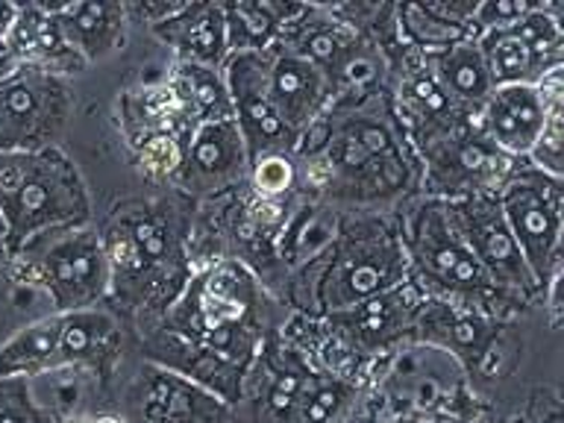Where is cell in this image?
Listing matches in <instances>:
<instances>
[{
	"label": "cell",
	"mask_w": 564,
	"mask_h": 423,
	"mask_svg": "<svg viewBox=\"0 0 564 423\" xmlns=\"http://www.w3.org/2000/svg\"><path fill=\"white\" fill-rule=\"evenodd\" d=\"M112 291L139 315L165 312L192 276L185 256V229L171 203H127L104 224Z\"/></svg>",
	"instance_id": "obj_3"
},
{
	"label": "cell",
	"mask_w": 564,
	"mask_h": 423,
	"mask_svg": "<svg viewBox=\"0 0 564 423\" xmlns=\"http://www.w3.org/2000/svg\"><path fill=\"white\" fill-rule=\"evenodd\" d=\"M356 394H359L356 382L333 377L317 365L300 394L291 423H341Z\"/></svg>",
	"instance_id": "obj_29"
},
{
	"label": "cell",
	"mask_w": 564,
	"mask_h": 423,
	"mask_svg": "<svg viewBox=\"0 0 564 423\" xmlns=\"http://www.w3.org/2000/svg\"><path fill=\"white\" fill-rule=\"evenodd\" d=\"M482 53L485 68L491 74L494 88L497 86H538L541 79L550 74L544 62L538 59L535 53L529 51L527 44L520 42L518 35L506 30H491V33L474 35Z\"/></svg>",
	"instance_id": "obj_27"
},
{
	"label": "cell",
	"mask_w": 564,
	"mask_h": 423,
	"mask_svg": "<svg viewBox=\"0 0 564 423\" xmlns=\"http://www.w3.org/2000/svg\"><path fill=\"white\" fill-rule=\"evenodd\" d=\"M423 294L405 280L377 297L361 300L356 306L324 317V333L352 352L359 361L377 359L394 341L409 333L421 306Z\"/></svg>",
	"instance_id": "obj_14"
},
{
	"label": "cell",
	"mask_w": 564,
	"mask_h": 423,
	"mask_svg": "<svg viewBox=\"0 0 564 423\" xmlns=\"http://www.w3.org/2000/svg\"><path fill=\"white\" fill-rule=\"evenodd\" d=\"M9 264L15 285L42 291L53 315L104 306L112 291L109 259L91 224L51 229L21 247Z\"/></svg>",
	"instance_id": "obj_7"
},
{
	"label": "cell",
	"mask_w": 564,
	"mask_h": 423,
	"mask_svg": "<svg viewBox=\"0 0 564 423\" xmlns=\"http://www.w3.org/2000/svg\"><path fill=\"white\" fill-rule=\"evenodd\" d=\"M312 315H335L409 280L400 232L379 215L338 220V232L324 253L308 262Z\"/></svg>",
	"instance_id": "obj_4"
},
{
	"label": "cell",
	"mask_w": 564,
	"mask_h": 423,
	"mask_svg": "<svg viewBox=\"0 0 564 423\" xmlns=\"http://www.w3.org/2000/svg\"><path fill=\"white\" fill-rule=\"evenodd\" d=\"M159 42L176 53V59L203 68H224L229 56L227 24L220 3H183L162 24L150 26Z\"/></svg>",
	"instance_id": "obj_19"
},
{
	"label": "cell",
	"mask_w": 564,
	"mask_h": 423,
	"mask_svg": "<svg viewBox=\"0 0 564 423\" xmlns=\"http://www.w3.org/2000/svg\"><path fill=\"white\" fill-rule=\"evenodd\" d=\"M247 174H250V159L236 121L197 123L185 141L176 185L185 194L215 197L247 183Z\"/></svg>",
	"instance_id": "obj_15"
},
{
	"label": "cell",
	"mask_w": 564,
	"mask_h": 423,
	"mask_svg": "<svg viewBox=\"0 0 564 423\" xmlns=\"http://www.w3.org/2000/svg\"><path fill=\"white\" fill-rule=\"evenodd\" d=\"M224 79H227L232 118L245 139L250 165L276 153L294 156L297 139L285 127L271 100L264 53H229L224 62Z\"/></svg>",
	"instance_id": "obj_12"
},
{
	"label": "cell",
	"mask_w": 564,
	"mask_h": 423,
	"mask_svg": "<svg viewBox=\"0 0 564 423\" xmlns=\"http://www.w3.org/2000/svg\"><path fill=\"white\" fill-rule=\"evenodd\" d=\"M167 86L174 88L176 100L183 104L194 127L212 121H236L224 68H203V65L176 62L174 77L167 79Z\"/></svg>",
	"instance_id": "obj_25"
},
{
	"label": "cell",
	"mask_w": 564,
	"mask_h": 423,
	"mask_svg": "<svg viewBox=\"0 0 564 423\" xmlns=\"http://www.w3.org/2000/svg\"><path fill=\"white\" fill-rule=\"evenodd\" d=\"M453 227L467 245V250L482 264L488 280L497 285L502 297H509L514 306H523L535 297L541 285L529 271L527 259L520 253L518 241L511 236L509 224L502 218L500 200L494 192L470 194L458 200H444ZM544 294V291H541Z\"/></svg>",
	"instance_id": "obj_11"
},
{
	"label": "cell",
	"mask_w": 564,
	"mask_h": 423,
	"mask_svg": "<svg viewBox=\"0 0 564 423\" xmlns=\"http://www.w3.org/2000/svg\"><path fill=\"white\" fill-rule=\"evenodd\" d=\"M303 3H220L229 53H264Z\"/></svg>",
	"instance_id": "obj_24"
},
{
	"label": "cell",
	"mask_w": 564,
	"mask_h": 423,
	"mask_svg": "<svg viewBox=\"0 0 564 423\" xmlns=\"http://www.w3.org/2000/svg\"><path fill=\"white\" fill-rule=\"evenodd\" d=\"M12 253H9V232H7V224H3V215H0V268L9 264Z\"/></svg>",
	"instance_id": "obj_38"
},
{
	"label": "cell",
	"mask_w": 564,
	"mask_h": 423,
	"mask_svg": "<svg viewBox=\"0 0 564 423\" xmlns=\"http://www.w3.org/2000/svg\"><path fill=\"white\" fill-rule=\"evenodd\" d=\"M0 215L15 256L51 229L91 224V200L77 165L59 148L0 153Z\"/></svg>",
	"instance_id": "obj_6"
},
{
	"label": "cell",
	"mask_w": 564,
	"mask_h": 423,
	"mask_svg": "<svg viewBox=\"0 0 564 423\" xmlns=\"http://www.w3.org/2000/svg\"><path fill=\"white\" fill-rule=\"evenodd\" d=\"M423 62L462 112H482L485 100L494 91V79L485 68L476 39H465L447 51L430 53L423 56Z\"/></svg>",
	"instance_id": "obj_23"
},
{
	"label": "cell",
	"mask_w": 564,
	"mask_h": 423,
	"mask_svg": "<svg viewBox=\"0 0 564 423\" xmlns=\"http://www.w3.org/2000/svg\"><path fill=\"white\" fill-rule=\"evenodd\" d=\"M123 341L121 317L112 308L95 306L59 315L56 368H106L118 359Z\"/></svg>",
	"instance_id": "obj_20"
},
{
	"label": "cell",
	"mask_w": 564,
	"mask_h": 423,
	"mask_svg": "<svg viewBox=\"0 0 564 423\" xmlns=\"http://www.w3.org/2000/svg\"><path fill=\"white\" fill-rule=\"evenodd\" d=\"M74 112L68 79L18 65L0 77V153H39L62 141Z\"/></svg>",
	"instance_id": "obj_10"
},
{
	"label": "cell",
	"mask_w": 564,
	"mask_h": 423,
	"mask_svg": "<svg viewBox=\"0 0 564 423\" xmlns=\"http://www.w3.org/2000/svg\"><path fill=\"white\" fill-rule=\"evenodd\" d=\"M294 180H297V162L289 153L259 159L247 174V183L259 200H282L294 188Z\"/></svg>",
	"instance_id": "obj_33"
},
{
	"label": "cell",
	"mask_w": 564,
	"mask_h": 423,
	"mask_svg": "<svg viewBox=\"0 0 564 423\" xmlns=\"http://www.w3.org/2000/svg\"><path fill=\"white\" fill-rule=\"evenodd\" d=\"M562 176H550L520 159L497 188L502 218L541 291L562 276L564 229Z\"/></svg>",
	"instance_id": "obj_8"
},
{
	"label": "cell",
	"mask_w": 564,
	"mask_h": 423,
	"mask_svg": "<svg viewBox=\"0 0 564 423\" xmlns=\"http://www.w3.org/2000/svg\"><path fill=\"white\" fill-rule=\"evenodd\" d=\"M529 7L527 0H485L476 3L474 15H470V33H491V30H506L514 21L527 15Z\"/></svg>",
	"instance_id": "obj_35"
},
{
	"label": "cell",
	"mask_w": 564,
	"mask_h": 423,
	"mask_svg": "<svg viewBox=\"0 0 564 423\" xmlns=\"http://www.w3.org/2000/svg\"><path fill=\"white\" fill-rule=\"evenodd\" d=\"M264 59H268V88L273 106L300 141V135L321 121L326 109L335 104L333 83L326 79L324 70L280 47L264 51Z\"/></svg>",
	"instance_id": "obj_16"
},
{
	"label": "cell",
	"mask_w": 564,
	"mask_h": 423,
	"mask_svg": "<svg viewBox=\"0 0 564 423\" xmlns=\"http://www.w3.org/2000/svg\"><path fill=\"white\" fill-rule=\"evenodd\" d=\"M294 153L306 159L324 176L326 188L347 203H382L403 194L421 174V162L394 104L379 91L359 97L356 104H333L317 123H312Z\"/></svg>",
	"instance_id": "obj_2"
},
{
	"label": "cell",
	"mask_w": 564,
	"mask_h": 423,
	"mask_svg": "<svg viewBox=\"0 0 564 423\" xmlns=\"http://www.w3.org/2000/svg\"><path fill=\"white\" fill-rule=\"evenodd\" d=\"M421 162V176L426 197L458 200L470 194L494 192L511 174L520 159L506 156L482 130L479 112L462 115L438 139L426 141L414 150Z\"/></svg>",
	"instance_id": "obj_9"
},
{
	"label": "cell",
	"mask_w": 564,
	"mask_h": 423,
	"mask_svg": "<svg viewBox=\"0 0 564 423\" xmlns=\"http://www.w3.org/2000/svg\"><path fill=\"white\" fill-rule=\"evenodd\" d=\"M56 341H59V315L39 317L21 326L0 344V379L3 377H42L56 365Z\"/></svg>",
	"instance_id": "obj_26"
},
{
	"label": "cell",
	"mask_w": 564,
	"mask_h": 423,
	"mask_svg": "<svg viewBox=\"0 0 564 423\" xmlns=\"http://www.w3.org/2000/svg\"><path fill=\"white\" fill-rule=\"evenodd\" d=\"M12 68H18L15 62L9 59V53H7V47H3V51H0V77H7L9 70Z\"/></svg>",
	"instance_id": "obj_39"
},
{
	"label": "cell",
	"mask_w": 564,
	"mask_h": 423,
	"mask_svg": "<svg viewBox=\"0 0 564 423\" xmlns=\"http://www.w3.org/2000/svg\"><path fill=\"white\" fill-rule=\"evenodd\" d=\"M42 423H44V421H42Z\"/></svg>",
	"instance_id": "obj_41"
},
{
	"label": "cell",
	"mask_w": 564,
	"mask_h": 423,
	"mask_svg": "<svg viewBox=\"0 0 564 423\" xmlns=\"http://www.w3.org/2000/svg\"><path fill=\"white\" fill-rule=\"evenodd\" d=\"M91 423H123L121 417H112V414H104V417H97V421H91Z\"/></svg>",
	"instance_id": "obj_40"
},
{
	"label": "cell",
	"mask_w": 564,
	"mask_h": 423,
	"mask_svg": "<svg viewBox=\"0 0 564 423\" xmlns=\"http://www.w3.org/2000/svg\"><path fill=\"white\" fill-rule=\"evenodd\" d=\"M47 9L86 65L109 59L127 44L130 18L123 3H47Z\"/></svg>",
	"instance_id": "obj_21"
},
{
	"label": "cell",
	"mask_w": 564,
	"mask_h": 423,
	"mask_svg": "<svg viewBox=\"0 0 564 423\" xmlns=\"http://www.w3.org/2000/svg\"><path fill=\"white\" fill-rule=\"evenodd\" d=\"M538 88L546 97V121L538 135L535 148L523 162L550 176L564 174V91H562V68L550 70Z\"/></svg>",
	"instance_id": "obj_30"
},
{
	"label": "cell",
	"mask_w": 564,
	"mask_h": 423,
	"mask_svg": "<svg viewBox=\"0 0 564 423\" xmlns=\"http://www.w3.org/2000/svg\"><path fill=\"white\" fill-rule=\"evenodd\" d=\"M546 68H562L564 65V30H562V7L558 3H532L520 21L509 26Z\"/></svg>",
	"instance_id": "obj_31"
},
{
	"label": "cell",
	"mask_w": 564,
	"mask_h": 423,
	"mask_svg": "<svg viewBox=\"0 0 564 423\" xmlns=\"http://www.w3.org/2000/svg\"><path fill=\"white\" fill-rule=\"evenodd\" d=\"M412 329H421L426 341L441 344L456 359L479 361L497 335V321L491 315L474 312V308L449 303V300L432 297L430 303L421 300Z\"/></svg>",
	"instance_id": "obj_22"
},
{
	"label": "cell",
	"mask_w": 564,
	"mask_h": 423,
	"mask_svg": "<svg viewBox=\"0 0 564 423\" xmlns=\"http://www.w3.org/2000/svg\"><path fill=\"white\" fill-rule=\"evenodd\" d=\"M388 423H453L449 417H423V414H403V417H391Z\"/></svg>",
	"instance_id": "obj_37"
},
{
	"label": "cell",
	"mask_w": 564,
	"mask_h": 423,
	"mask_svg": "<svg viewBox=\"0 0 564 423\" xmlns=\"http://www.w3.org/2000/svg\"><path fill=\"white\" fill-rule=\"evenodd\" d=\"M271 329L268 291L241 259L192 268L148 338V361L183 373L232 409L250 361Z\"/></svg>",
	"instance_id": "obj_1"
},
{
	"label": "cell",
	"mask_w": 564,
	"mask_h": 423,
	"mask_svg": "<svg viewBox=\"0 0 564 423\" xmlns=\"http://www.w3.org/2000/svg\"><path fill=\"white\" fill-rule=\"evenodd\" d=\"M123 423H229V409L218 394L183 373L144 361L123 391Z\"/></svg>",
	"instance_id": "obj_13"
},
{
	"label": "cell",
	"mask_w": 564,
	"mask_h": 423,
	"mask_svg": "<svg viewBox=\"0 0 564 423\" xmlns=\"http://www.w3.org/2000/svg\"><path fill=\"white\" fill-rule=\"evenodd\" d=\"M485 135L511 159H527L546 121V97L538 86H497L479 112Z\"/></svg>",
	"instance_id": "obj_18"
},
{
	"label": "cell",
	"mask_w": 564,
	"mask_h": 423,
	"mask_svg": "<svg viewBox=\"0 0 564 423\" xmlns=\"http://www.w3.org/2000/svg\"><path fill=\"white\" fill-rule=\"evenodd\" d=\"M183 153L185 139L171 132H150L139 144V165L156 183H176L180 167H183Z\"/></svg>",
	"instance_id": "obj_32"
},
{
	"label": "cell",
	"mask_w": 564,
	"mask_h": 423,
	"mask_svg": "<svg viewBox=\"0 0 564 423\" xmlns=\"http://www.w3.org/2000/svg\"><path fill=\"white\" fill-rule=\"evenodd\" d=\"M12 18H15V3H0V51H3V42H7Z\"/></svg>",
	"instance_id": "obj_36"
},
{
	"label": "cell",
	"mask_w": 564,
	"mask_h": 423,
	"mask_svg": "<svg viewBox=\"0 0 564 423\" xmlns=\"http://www.w3.org/2000/svg\"><path fill=\"white\" fill-rule=\"evenodd\" d=\"M42 409L35 403L33 379H0V423H42Z\"/></svg>",
	"instance_id": "obj_34"
},
{
	"label": "cell",
	"mask_w": 564,
	"mask_h": 423,
	"mask_svg": "<svg viewBox=\"0 0 564 423\" xmlns=\"http://www.w3.org/2000/svg\"><path fill=\"white\" fill-rule=\"evenodd\" d=\"M397 232L409 262V282L421 294L426 291L430 297L449 300L482 315L518 308L509 297H502L482 264L467 250L444 209V200L423 197L409 206Z\"/></svg>",
	"instance_id": "obj_5"
},
{
	"label": "cell",
	"mask_w": 564,
	"mask_h": 423,
	"mask_svg": "<svg viewBox=\"0 0 564 423\" xmlns=\"http://www.w3.org/2000/svg\"><path fill=\"white\" fill-rule=\"evenodd\" d=\"M394 26L405 47L421 53V56L447 51L453 44L474 39L467 26L441 15L435 3H400V7H394Z\"/></svg>",
	"instance_id": "obj_28"
},
{
	"label": "cell",
	"mask_w": 564,
	"mask_h": 423,
	"mask_svg": "<svg viewBox=\"0 0 564 423\" xmlns=\"http://www.w3.org/2000/svg\"><path fill=\"white\" fill-rule=\"evenodd\" d=\"M9 59L15 65H26V68L47 70L56 77L68 79L70 74H79L86 68V62L79 56L62 35L56 18L51 15L47 3H26V7H15V18L7 33Z\"/></svg>",
	"instance_id": "obj_17"
}]
</instances>
